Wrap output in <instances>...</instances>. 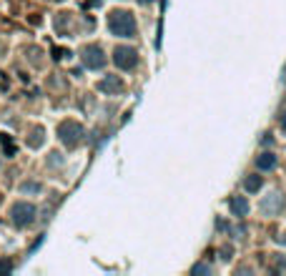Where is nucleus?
<instances>
[{
	"label": "nucleus",
	"mask_w": 286,
	"mask_h": 276,
	"mask_svg": "<svg viewBox=\"0 0 286 276\" xmlns=\"http://www.w3.org/2000/svg\"><path fill=\"white\" fill-rule=\"evenodd\" d=\"M286 206V198L281 191H271L269 196H264V201H261V214L264 216H279L284 211Z\"/></svg>",
	"instance_id": "nucleus-1"
},
{
	"label": "nucleus",
	"mask_w": 286,
	"mask_h": 276,
	"mask_svg": "<svg viewBox=\"0 0 286 276\" xmlns=\"http://www.w3.org/2000/svg\"><path fill=\"white\" fill-rule=\"evenodd\" d=\"M111 28H113V33L123 35V38L133 35V31H136L133 15H131V13H113V18H111Z\"/></svg>",
	"instance_id": "nucleus-2"
},
{
	"label": "nucleus",
	"mask_w": 286,
	"mask_h": 276,
	"mask_svg": "<svg viewBox=\"0 0 286 276\" xmlns=\"http://www.w3.org/2000/svg\"><path fill=\"white\" fill-rule=\"evenodd\" d=\"M115 63H118L121 68H133V65L138 63V53L131 51V48H118V51H115Z\"/></svg>",
	"instance_id": "nucleus-3"
},
{
	"label": "nucleus",
	"mask_w": 286,
	"mask_h": 276,
	"mask_svg": "<svg viewBox=\"0 0 286 276\" xmlns=\"http://www.w3.org/2000/svg\"><path fill=\"white\" fill-rule=\"evenodd\" d=\"M229 206H231V214L233 216H246L249 214V201L244 198V196H233L229 201Z\"/></svg>",
	"instance_id": "nucleus-4"
},
{
	"label": "nucleus",
	"mask_w": 286,
	"mask_h": 276,
	"mask_svg": "<svg viewBox=\"0 0 286 276\" xmlns=\"http://www.w3.org/2000/svg\"><path fill=\"white\" fill-rule=\"evenodd\" d=\"M256 166L261 171H271V168H276V156L274 154H261L256 158Z\"/></svg>",
	"instance_id": "nucleus-5"
},
{
	"label": "nucleus",
	"mask_w": 286,
	"mask_h": 276,
	"mask_svg": "<svg viewBox=\"0 0 286 276\" xmlns=\"http://www.w3.org/2000/svg\"><path fill=\"white\" fill-rule=\"evenodd\" d=\"M244 186H246L249 193H256V191H261V186H264V179H261V176H249V179L244 181Z\"/></svg>",
	"instance_id": "nucleus-6"
},
{
	"label": "nucleus",
	"mask_w": 286,
	"mask_h": 276,
	"mask_svg": "<svg viewBox=\"0 0 286 276\" xmlns=\"http://www.w3.org/2000/svg\"><path fill=\"white\" fill-rule=\"evenodd\" d=\"M281 128H284V131H286V113H284V116H281Z\"/></svg>",
	"instance_id": "nucleus-7"
},
{
	"label": "nucleus",
	"mask_w": 286,
	"mask_h": 276,
	"mask_svg": "<svg viewBox=\"0 0 286 276\" xmlns=\"http://www.w3.org/2000/svg\"><path fill=\"white\" fill-rule=\"evenodd\" d=\"M141 3H148V0H141Z\"/></svg>",
	"instance_id": "nucleus-8"
}]
</instances>
